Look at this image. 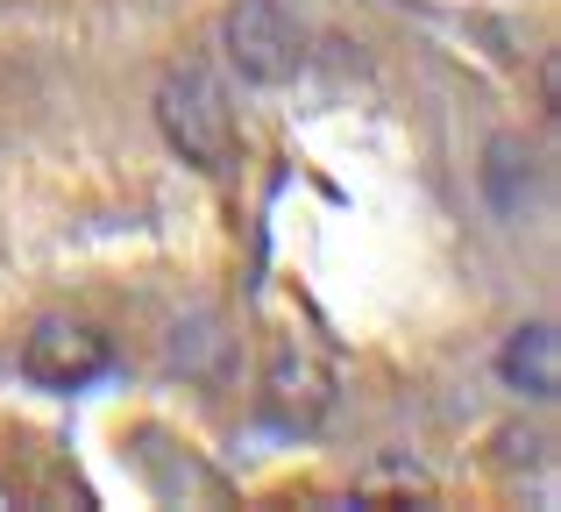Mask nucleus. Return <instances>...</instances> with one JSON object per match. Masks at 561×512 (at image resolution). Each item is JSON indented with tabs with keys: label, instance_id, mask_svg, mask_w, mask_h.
I'll return each instance as SVG.
<instances>
[{
	"label": "nucleus",
	"instance_id": "nucleus-1",
	"mask_svg": "<svg viewBox=\"0 0 561 512\" xmlns=\"http://www.w3.org/2000/svg\"><path fill=\"white\" fill-rule=\"evenodd\" d=\"M157 128H164V143L192 171H228L234 143H242L234 136L228 86H220L206 65H171L164 79H157Z\"/></svg>",
	"mask_w": 561,
	"mask_h": 512
},
{
	"label": "nucleus",
	"instance_id": "nucleus-2",
	"mask_svg": "<svg viewBox=\"0 0 561 512\" xmlns=\"http://www.w3.org/2000/svg\"><path fill=\"white\" fill-rule=\"evenodd\" d=\"M220 50H228V71L242 86H291L306 71V29L291 22L285 0H234L228 14H220Z\"/></svg>",
	"mask_w": 561,
	"mask_h": 512
},
{
	"label": "nucleus",
	"instance_id": "nucleus-3",
	"mask_svg": "<svg viewBox=\"0 0 561 512\" xmlns=\"http://www.w3.org/2000/svg\"><path fill=\"white\" fill-rule=\"evenodd\" d=\"M114 349L93 320H71V314H50L22 334V377L43 391H85L93 377H107Z\"/></svg>",
	"mask_w": 561,
	"mask_h": 512
},
{
	"label": "nucleus",
	"instance_id": "nucleus-4",
	"mask_svg": "<svg viewBox=\"0 0 561 512\" xmlns=\"http://www.w3.org/2000/svg\"><path fill=\"white\" fill-rule=\"evenodd\" d=\"M334 391H342V377H334V356L313 334H285V342L271 349L263 406H271L285 428H320V420L334 413Z\"/></svg>",
	"mask_w": 561,
	"mask_h": 512
},
{
	"label": "nucleus",
	"instance_id": "nucleus-5",
	"mask_svg": "<svg viewBox=\"0 0 561 512\" xmlns=\"http://www.w3.org/2000/svg\"><path fill=\"white\" fill-rule=\"evenodd\" d=\"M497 377H505V391L548 406L554 391H561V334L548 328V320H534V328H512L505 349H497Z\"/></svg>",
	"mask_w": 561,
	"mask_h": 512
},
{
	"label": "nucleus",
	"instance_id": "nucleus-6",
	"mask_svg": "<svg viewBox=\"0 0 561 512\" xmlns=\"http://www.w3.org/2000/svg\"><path fill=\"white\" fill-rule=\"evenodd\" d=\"M434 499V470L420 456H377L356 477V505H426Z\"/></svg>",
	"mask_w": 561,
	"mask_h": 512
},
{
	"label": "nucleus",
	"instance_id": "nucleus-7",
	"mask_svg": "<svg viewBox=\"0 0 561 512\" xmlns=\"http://www.w3.org/2000/svg\"><path fill=\"white\" fill-rule=\"evenodd\" d=\"M483 193H491V207L505 214H526V193H534V157H526V143L497 136L491 143V164H483Z\"/></svg>",
	"mask_w": 561,
	"mask_h": 512
}]
</instances>
